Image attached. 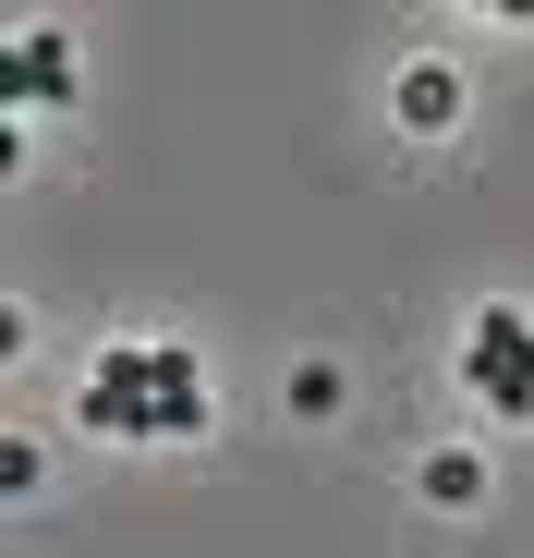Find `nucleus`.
Instances as JSON below:
<instances>
[{"label": "nucleus", "mask_w": 534, "mask_h": 558, "mask_svg": "<svg viewBox=\"0 0 534 558\" xmlns=\"http://www.w3.org/2000/svg\"><path fill=\"white\" fill-rule=\"evenodd\" d=\"M450 364H462V389H474L498 425H534V316H522V304H486L474 340H450Z\"/></svg>", "instance_id": "obj_1"}, {"label": "nucleus", "mask_w": 534, "mask_h": 558, "mask_svg": "<svg viewBox=\"0 0 534 558\" xmlns=\"http://www.w3.org/2000/svg\"><path fill=\"white\" fill-rule=\"evenodd\" d=\"M73 425H85V437H207V389H170V401H146V389H110V377H85Z\"/></svg>", "instance_id": "obj_2"}, {"label": "nucleus", "mask_w": 534, "mask_h": 558, "mask_svg": "<svg viewBox=\"0 0 534 558\" xmlns=\"http://www.w3.org/2000/svg\"><path fill=\"white\" fill-rule=\"evenodd\" d=\"M13 110H73V49L37 37V25L0 49V134H13Z\"/></svg>", "instance_id": "obj_3"}, {"label": "nucleus", "mask_w": 534, "mask_h": 558, "mask_svg": "<svg viewBox=\"0 0 534 558\" xmlns=\"http://www.w3.org/2000/svg\"><path fill=\"white\" fill-rule=\"evenodd\" d=\"M450 110H462V85H450V61H413V73H401V122H413V134H437Z\"/></svg>", "instance_id": "obj_4"}, {"label": "nucleus", "mask_w": 534, "mask_h": 558, "mask_svg": "<svg viewBox=\"0 0 534 558\" xmlns=\"http://www.w3.org/2000/svg\"><path fill=\"white\" fill-rule=\"evenodd\" d=\"M425 498H437V510H474V498H486V461H474V449H437V461H425Z\"/></svg>", "instance_id": "obj_5"}, {"label": "nucleus", "mask_w": 534, "mask_h": 558, "mask_svg": "<svg viewBox=\"0 0 534 558\" xmlns=\"http://www.w3.org/2000/svg\"><path fill=\"white\" fill-rule=\"evenodd\" d=\"M37 474H49L37 437H0V498H37Z\"/></svg>", "instance_id": "obj_6"}]
</instances>
